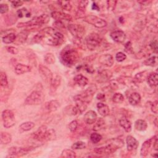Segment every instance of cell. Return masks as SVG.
Returning <instances> with one entry per match:
<instances>
[{"mask_svg":"<svg viewBox=\"0 0 158 158\" xmlns=\"http://www.w3.org/2000/svg\"><path fill=\"white\" fill-rule=\"evenodd\" d=\"M124 145V141L120 138H112L109 141V143L104 146L96 148L94 152L97 154H109L114 153L118 149Z\"/></svg>","mask_w":158,"mask_h":158,"instance_id":"obj_3","label":"cell"},{"mask_svg":"<svg viewBox=\"0 0 158 158\" xmlns=\"http://www.w3.org/2000/svg\"><path fill=\"white\" fill-rule=\"evenodd\" d=\"M60 157L64 158H70V157L75 158L76 157V154L71 149H66L62 151Z\"/></svg>","mask_w":158,"mask_h":158,"instance_id":"obj_38","label":"cell"},{"mask_svg":"<svg viewBox=\"0 0 158 158\" xmlns=\"http://www.w3.org/2000/svg\"><path fill=\"white\" fill-rule=\"evenodd\" d=\"M92 9L93 10H99V6L96 3V2H93V4H92Z\"/></svg>","mask_w":158,"mask_h":158,"instance_id":"obj_63","label":"cell"},{"mask_svg":"<svg viewBox=\"0 0 158 158\" xmlns=\"http://www.w3.org/2000/svg\"><path fill=\"white\" fill-rule=\"evenodd\" d=\"M127 58V56L126 54H125L123 52H118L116 54H115V59L117 60V61L118 62H122L124 60H125Z\"/></svg>","mask_w":158,"mask_h":158,"instance_id":"obj_50","label":"cell"},{"mask_svg":"<svg viewBox=\"0 0 158 158\" xmlns=\"http://www.w3.org/2000/svg\"><path fill=\"white\" fill-rule=\"evenodd\" d=\"M17 35L14 32H10L6 34L2 38V41L5 44H10L15 42Z\"/></svg>","mask_w":158,"mask_h":158,"instance_id":"obj_29","label":"cell"},{"mask_svg":"<svg viewBox=\"0 0 158 158\" xmlns=\"http://www.w3.org/2000/svg\"><path fill=\"white\" fill-rule=\"evenodd\" d=\"M64 40V35L51 27H46L40 30L33 39L35 43H43L47 45L58 46Z\"/></svg>","mask_w":158,"mask_h":158,"instance_id":"obj_1","label":"cell"},{"mask_svg":"<svg viewBox=\"0 0 158 158\" xmlns=\"http://www.w3.org/2000/svg\"><path fill=\"white\" fill-rule=\"evenodd\" d=\"M124 48H125V51L128 54L133 53V48H132V44H131V41L127 42L124 46Z\"/></svg>","mask_w":158,"mask_h":158,"instance_id":"obj_51","label":"cell"},{"mask_svg":"<svg viewBox=\"0 0 158 158\" xmlns=\"http://www.w3.org/2000/svg\"><path fill=\"white\" fill-rule=\"evenodd\" d=\"M147 81L151 87H156L158 84V75L156 72L150 73L147 77Z\"/></svg>","mask_w":158,"mask_h":158,"instance_id":"obj_24","label":"cell"},{"mask_svg":"<svg viewBox=\"0 0 158 158\" xmlns=\"http://www.w3.org/2000/svg\"><path fill=\"white\" fill-rule=\"evenodd\" d=\"M28 37V33L26 32H20L17 35L15 43H16L17 45L20 44H22L25 42Z\"/></svg>","mask_w":158,"mask_h":158,"instance_id":"obj_33","label":"cell"},{"mask_svg":"<svg viewBox=\"0 0 158 158\" xmlns=\"http://www.w3.org/2000/svg\"><path fill=\"white\" fill-rule=\"evenodd\" d=\"M149 47L155 53H157V41L156 40H152L149 43Z\"/></svg>","mask_w":158,"mask_h":158,"instance_id":"obj_52","label":"cell"},{"mask_svg":"<svg viewBox=\"0 0 158 158\" xmlns=\"http://www.w3.org/2000/svg\"><path fill=\"white\" fill-rule=\"evenodd\" d=\"M54 25L57 28V29H62L63 28H65L64 25L63 24V23L61 21H56L54 23Z\"/></svg>","mask_w":158,"mask_h":158,"instance_id":"obj_58","label":"cell"},{"mask_svg":"<svg viewBox=\"0 0 158 158\" xmlns=\"http://www.w3.org/2000/svg\"><path fill=\"white\" fill-rule=\"evenodd\" d=\"M6 50L9 52H10V53H11L12 54H15H15H17L19 52V50L16 48H15L14 46H6Z\"/></svg>","mask_w":158,"mask_h":158,"instance_id":"obj_55","label":"cell"},{"mask_svg":"<svg viewBox=\"0 0 158 158\" xmlns=\"http://www.w3.org/2000/svg\"><path fill=\"white\" fill-rule=\"evenodd\" d=\"M86 145L85 142L79 141H77V142L74 143L72 145L71 148L73 149H85L86 148Z\"/></svg>","mask_w":158,"mask_h":158,"instance_id":"obj_47","label":"cell"},{"mask_svg":"<svg viewBox=\"0 0 158 158\" xmlns=\"http://www.w3.org/2000/svg\"><path fill=\"white\" fill-rule=\"evenodd\" d=\"M31 67L23 64H17L15 67V72L17 75H21L31 71Z\"/></svg>","mask_w":158,"mask_h":158,"instance_id":"obj_22","label":"cell"},{"mask_svg":"<svg viewBox=\"0 0 158 158\" xmlns=\"http://www.w3.org/2000/svg\"><path fill=\"white\" fill-rule=\"evenodd\" d=\"M57 4L63 10L70 11L72 9V5L69 1H59Z\"/></svg>","mask_w":158,"mask_h":158,"instance_id":"obj_39","label":"cell"},{"mask_svg":"<svg viewBox=\"0 0 158 158\" xmlns=\"http://www.w3.org/2000/svg\"><path fill=\"white\" fill-rule=\"evenodd\" d=\"M124 101V96L120 93H116L112 96V101L115 103H121Z\"/></svg>","mask_w":158,"mask_h":158,"instance_id":"obj_42","label":"cell"},{"mask_svg":"<svg viewBox=\"0 0 158 158\" xmlns=\"http://www.w3.org/2000/svg\"><path fill=\"white\" fill-rule=\"evenodd\" d=\"M112 73L109 70H100L96 77V80L98 83H104L107 81L112 77Z\"/></svg>","mask_w":158,"mask_h":158,"instance_id":"obj_11","label":"cell"},{"mask_svg":"<svg viewBox=\"0 0 158 158\" xmlns=\"http://www.w3.org/2000/svg\"><path fill=\"white\" fill-rule=\"evenodd\" d=\"M68 30L75 38L81 39L85 34V28L80 24H69Z\"/></svg>","mask_w":158,"mask_h":158,"instance_id":"obj_8","label":"cell"},{"mask_svg":"<svg viewBox=\"0 0 158 158\" xmlns=\"http://www.w3.org/2000/svg\"><path fill=\"white\" fill-rule=\"evenodd\" d=\"M136 19V22L135 25V29L137 31H140L143 28H144L145 25L146 24V18L144 15H139L138 16Z\"/></svg>","mask_w":158,"mask_h":158,"instance_id":"obj_26","label":"cell"},{"mask_svg":"<svg viewBox=\"0 0 158 158\" xmlns=\"http://www.w3.org/2000/svg\"><path fill=\"white\" fill-rule=\"evenodd\" d=\"M153 148L156 150V151H157L158 150V143H157V136H156L154 139V141H153Z\"/></svg>","mask_w":158,"mask_h":158,"instance_id":"obj_60","label":"cell"},{"mask_svg":"<svg viewBox=\"0 0 158 158\" xmlns=\"http://www.w3.org/2000/svg\"><path fill=\"white\" fill-rule=\"evenodd\" d=\"M56 138V132L53 129L47 130L43 139V142L51 141Z\"/></svg>","mask_w":158,"mask_h":158,"instance_id":"obj_36","label":"cell"},{"mask_svg":"<svg viewBox=\"0 0 158 158\" xmlns=\"http://www.w3.org/2000/svg\"><path fill=\"white\" fill-rule=\"evenodd\" d=\"M97 109L99 114L102 117H106L109 114V107L106 104H104L102 102H98L97 104Z\"/></svg>","mask_w":158,"mask_h":158,"instance_id":"obj_21","label":"cell"},{"mask_svg":"<svg viewBox=\"0 0 158 158\" xmlns=\"http://www.w3.org/2000/svg\"><path fill=\"white\" fill-rule=\"evenodd\" d=\"M10 3H11V6L12 7L17 8L18 7L21 6L23 2L22 1H12L10 2Z\"/></svg>","mask_w":158,"mask_h":158,"instance_id":"obj_56","label":"cell"},{"mask_svg":"<svg viewBox=\"0 0 158 158\" xmlns=\"http://www.w3.org/2000/svg\"><path fill=\"white\" fill-rule=\"evenodd\" d=\"M78 122L77 120H73L72 121L69 125V130L71 132H75L77 129V127H78Z\"/></svg>","mask_w":158,"mask_h":158,"instance_id":"obj_49","label":"cell"},{"mask_svg":"<svg viewBox=\"0 0 158 158\" xmlns=\"http://www.w3.org/2000/svg\"><path fill=\"white\" fill-rule=\"evenodd\" d=\"M88 4V1H80L78 3V10L81 11V12H84L87 7V5Z\"/></svg>","mask_w":158,"mask_h":158,"instance_id":"obj_48","label":"cell"},{"mask_svg":"<svg viewBox=\"0 0 158 158\" xmlns=\"http://www.w3.org/2000/svg\"><path fill=\"white\" fill-rule=\"evenodd\" d=\"M73 81L77 85H78V86H81V87L85 86L88 83V78L86 77H85L84 75H83L82 74L77 75L73 78Z\"/></svg>","mask_w":158,"mask_h":158,"instance_id":"obj_25","label":"cell"},{"mask_svg":"<svg viewBox=\"0 0 158 158\" xmlns=\"http://www.w3.org/2000/svg\"><path fill=\"white\" fill-rule=\"evenodd\" d=\"M149 73L146 70L139 72L137 74H136V75L135 76V80L139 83L143 82L147 79V77L149 75Z\"/></svg>","mask_w":158,"mask_h":158,"instance_id":"obj_32","label":"cell"},{"mask_svg":"<svg viewBox=\"0 0 158 158\" xmlns=\"http://www.w3.org/2000/svg\"><path fill=\"white\" fill-rule=\"evenodd\" d=\"M74 101L75 102V104H76L75 106L78 110V112L80 114H81L86 109L88 103L81 98L80 94L77 95L74 97Z\"/></svg>","mask_w":158,"mask_h":158,"instance_id":"obj_16","label":"cell"},{"mask_svg":"<svg viewBox=\"0 0 158 158\" xmlns=\"http://www.w3.org/2000/svg\"><path fill=\"white\" fill-rule=\"evenodd\" d=\"M84 21L98 28H104L107 25V22L105 20L94 15L85 16L84 17Z\"/></svg>","mask_w":158,"mask_h":158,"instance_id":"obj_7","label":"cell"},{"mask_svg":"<svg viewBox=\"0 0 158 158\" xmlns=\"http://www.w3.org/2000/svg\"><path fill=\"white\" fill-rule=\"evenodd\" d=\"M44 96L40 91H34L25 100L26 105H38L44 101Z\"/></svg>","mask_w":158,"mask_h":158,"instance_id":"obj_5","label":"cell"},{"mask_svg":"<svg viewBox=\"0 0 158 158\" xmlns=\"http://www.w3.org/2000/svg\"><path fill=\"white\" fill-rule=\"evenodd\" d=\"M85 42L87 48L90 51H94L100 46L102 39L98 34L92 33L86 37Z\"/></svg>","mask_w":158,"mask_h":158,"instance_id":"obj_4","label":"cell"},{"mask_svg":"<svg viewBox=\"0 0 158 158\" xmlns=\"http://www.w3.org/2000/svg\"><path fill=\"white\" fill-rule=\"evenodd\" d=\"M110 35L111 38L114 41H115L117 43H123L126 38L125 33L123 31L120 30L112 31Z\"/></svg>","mask_w":158,"mask_h":158,"instance_id":"obj_17","label":"cell"},{"mask_svg":"<svg viewBox=\"0 0 158 158\" xmlns=\"http://www.w3.org/2000/svg\"><path fill=\"white\" fill-rule=\"evenodd\" d=\"M62 63L67 67L75 65L79 59V54L77 51L71 46L65 47L60 54Z\"/></svg>","mask_w":158,"mask_h":158,"instance_id":"obj_2","label":"cell"},{"mask_svg":"<svg viewBox=\"0 0 158 158\" xmlns=\"http://www.w3.org/2000/svg\"><path fill=\"white\" fill-rule=\"evenodd\" d=\"M148 127V124L146 122L142 119H138L135 122V128L136 130L143 131L146 130Z\"/></svg>","mask_w":158,"mask_h":158,"instance_id":"obj_30","label":"cell"},{"mask_svg":"<svg viewBox=\"0 0 158 158\" xmlns=\"http://www.w3.org/2000/svg\"><path fill=\"white\" fill-rule=\"evenodd\" d=\"M35 127V123L32 122H26L22 123L20 126L19 128L22 131H29Z\"/></svg>","mask_w":158,"mask_h":158,"instance_id":"obj_37","label":"cell"},{"mask_svg":"<svg viewBox=\"0 0 158 158\" xmlns=\"http://www.w3.org/2000/svg\"><path fill=\"white\" fill-rule=\"evenodd\" d=\"M2 120L5 128H10L15 125L14 114L13 112L9 109H6L2 111Z\"/></svg>","mask_w":158,"mask_h":158,"instance_id":"obj_6","label":"cell"},{"mask_svg":"<svg viewBox=\"0 0 158 158\" xmlns=\"http://www.w3.org/2000/svg\"><path fill=\"white\" fill-rule=\"evenodd\" d=\"M48 128L47 127L46 125H42L40 127L38 128V129L35 131L31 136L32 138L35 140L40 141V142H43V139H44V135L47 131Z\"/></svg>","mask_w":158,"mask_h":158,"instance_id":"obj_13","label":"cell"},{"mask_svg":"<svg viewBox=\"0 0 158 158\" xmlns=\"http://www.w3.org/2000/svg\"><path fill=\"white\" fill-rule=\"evenodd\" d=\"M119 124L126 132L128 133L131 130V123L125 117H122L120 118Z\"/></svg>","mask_w":158,"mask_h":158,"instance_id":"obj_27","label":"cell"},{"mask_svg":"<svg viewBox=\"0 0 158 158\" xmlns=\"http://www.w3.org/2000/svg\"><path fill=\"white\" fill-rule=\"evenodd\" d=\"M151 111L154 114H157L158 112V101L156 100L152 102L151 107Z\"/></svg>","mask_w":158,"mask_h":158,"instance_id":"obj_54","label":"cell"},{"mask_svg":"<svg viewBox=\"0 0 158 158\" xmlns=\"http://www.w3.org/2000/svg\"><path fill=\"white\" fill-rule=\"evenodd\" d=\"M141 101V96L137 92H133L128 97V102L132 106L138 105Z\"/></svg>","mask_w":158,"mask_h":158,"instance_id":"obj_28","label":"cell"},{"mask_svg":"<svg viewBox=\"0 0 158 158\" xmlns=\"http://www.w3.org/2000/svg\"><path fill=\"white\" fill-rule=\"evenodd\" d=\"M96 120L97 114L94 110H89L84 115V121L87 124H93L95 123Z\"/></svg>","mask_w":158,"mask_h":158,"instance_id":"obj_20","label":"cell"},{"mask_svg":"<svg viewBox=\"0 0 158 158\" xmlns=\"http://www.w3.org/2000/svg\"><path fill=\"white\" fill-rule=\"evenodd\" d=\"M44 61L48 64H52L55 62V57L52 53H46L44 56Z\"/></svg>","mask_w":158,"mask_h":158,"instance_id":"obj_41","label":"cell"},{"mask_svg":"<svg viewBox=\"0 0 158 158\" xmlns=\"http://www.w3.org/2000/svg\"><path fill=\"white\" fill-rule=\"evenodd\" d=\"M0 141L2 144H7L12 141V136L7 132L2 131L1 133Z\"/></svg>","mask_w":158,"mask_h":158,"instance_id":"obj_31","label":"cell"},{"mask_svg":"<svg viewBox=\"0 0 158 158\" xmlns=\"http://www.w3.org/2000/svg\"><path fill=\"white\" fill-rule=\"evenodd\" d=\"M156 136H154L153 138H151L146 141H145L143 144H142L141 148V151H140V153H141V156L143 157H146L148 152L149 151L150 149V148L151 146V144H152V142L154 141V139L155 138Z\"/></svg>","mask_w":158,"mask_h":158,"instance_id":"obj_18","label":"cell"},{"mask_svg":"<svg viewBox=\"0 0 158 158\" xmlns=\"http://www.w3.org/2000/svg\"><path fill=\"white\" fill-rule=\"evenodd\" d=\"M126 143L127 146V150L131 151L136 149L138 146V141L133 136L128 135L126 138Z\"/></svg>","mask_w":158,"mask_h":158,"instance_id":"obj_19","label":"cell"},{"mask_svg":"<svg viewBox=\"0 0 158 158\" xmlns=\"http://www.w3.org/2000/svg\"><path fill=\"white\" fill-rule=\"evenodd\" d=\"M60 80H61V78L59 75L56 74L54 76L53 75L52 79L50 83L51 89H56L59 86L60 83Z\"/></svg>","mask_w":158,"mask_h":158,"instance_id":"obj_35","label":"cell"},{"mask_svg":"<svg viewBox=\"0 0 158 158\" xmlns=\"http://www.w3.org/2000/svg\"><path fill=\"white\" fill-rule=\"evenodd\" d=\"M34 149V147H25V148H17L11 147L8 150V154L11 156H22L28 152L31 151Z\"/></svg>","mask_w":158,"mask_h":158,"instance_id":"obj_9","label":"cell"},{"mask_svg":"<svg viewBox=\"0 0 158 158\" xmlns=\"http://www.w3.org/2000/svg\"><path fill=\"white\" fill-rule=\"evenodd\" d=\"M97 90V87L96 85H91L89 86L85 91H84L82 93L80 94L81 98L85 100L88 104H89L93 98V94L96 93Z\"/></svg>","mask_w":158,"mask_h":158,"instance_id":"obj_10","label":"cell"},{"mask_svg":"<svg viewBox=\"0 0 158 158\" xmlns=\"http://www.w3.org/2000/svg\"><path fill=\"white\" fill-rule=\"evenodd\" d=\"M51 17L56 20V21H61L62 20L67 21H72V17L70 15L62 12L54 11L51 13Z\"/></svg>","mask_w":158,"mask_h":158,"instance_id":"obj_15","label":"cell"},{"mask_svg":"<svg viewBox=\"0 0 158 158\" xmlns=\"http://www.w3.org/2000/svg\"><path fill=\"white\" fill-rule=\"evenodd\" d=\"M138 2L139 4H141V5H149V4H151L152 2V1H138Z\"/></svg>","mask_w":158,"mask_h":158,"instance_id":"obj_62","label":"cell"},{"mask_svg":"<svg viewBox=\"0 0 158 158\" xmlns=\"http://www.w3.org/2000/svg\"><path fill=\"white\" fill-rule=\"evenodd\" d=\"M96 98L98 100H100V101H103L105 99V95L102 93H99L97 94L96 96Z\"/></svg>","mask_w":158,"mask_h":158,"instance_id":"obj_61","label":"cell"},{"mask_svg":"<svg viewBox=\"0 0 158 158\" xmlns=\"http://www.w3.org/2000/svg\"><path fill=\"white\" fill-rule=\"evenodd\" d=\"M38 70L41 75L43 76V77L45 79V80L50 83L53 77V74L52 72L47 67L42 64L39 65Z\"/></svg>","mask_w":158,"mask_h":158,"instance_id":"obj_12","label":"cell"},{"mask_svg":"<svg viewBox=\"0 0 158 158\" xmlns=\"http://www.w3.org/2000/svg\"><path fill=\"white\" fill-rule=\"evenodd\" d=\"M60 106V102L57 100H51L46 102L44 105L45 109L48 112L56 111Z\"/></svg>","mask_w":158,"mask_h":158,"instance_id":"obj_23","label":"cell"},{"mask_svg":"<svg viewBox=\"0 0 158 158\" xmlns=\"http://www.w3.org/2000/svg\"><path fill=\"white\" fill-rule=\"evenodd\" d=\"M117 2V1H107L108 9H111L112 10H114L115 6H116L115 4Z\"/></svg>","mask_w":158,"mask_h":158,"instance_id":"obj_57","label":"cell"},{"mask_svg":"<svg viewBox=\"0 0 158 158\" xmlns=\"http://www.w3.org/2000/svg\"><path fill=\"white\" fill-rule=\"evenodd\" d=\"M84 69H85V70L87 72H88V73H94V69L92 67V66H91V65H88V64H86V65L84 66Z\"/></svg>","mask_w":158,"mask_h":158,"instance_id":"obj_59","label":"cell"},{"mask_svg":"<svg viewBox=\"0 0 158 158\" xmlns=\"http://www.w3.org/2000/svg\"><path fill=\"white\" fill-rule=\"evenodd\" d=\"M9 10V6L7 4H0V12L1 14H6Z\"/></svg>","mask_w":158,"mask_h":158,"instance_id":"obj_53","label":"cell"},{"mask_svg":"<svg viewBox=\"0 0 158 158\" xmlns=\"http://www.w3.org/2000/svg\"><path fill=\"white\" fill-rule=\"evenodd\" d=\"M144 65H146L147 66H151V67H154V66L157 65V56H153L148 58V59H146L144 61Z\"/></svg>","mask_w":158,"mask_h":158,"instance_id":"obj_40","label":"cell"},{"mask_svg":"<svg viewBox=\"0 0 158 158\" xmlns=\"http://www.w3.org/2000/svg\"><path fill=\"white\" fill-rule=\"evenodd\" d=\"M99 62L104 66L110 67L114 64V58L112 55L109 54H105L101 55L98 59Z\"/></svg>","mask_w":158,"mask_h":158,"instance_id":"obj_14","label":"cell"},{"mask_svg":"<svg viewBox=\"0 0 158 158\" xmlns=\"http://www.w3.org/2000/svg\"><path fill=\"white\" fill-rule=\"evenodd\" d=\"M95 122L96 123L93 126V130H94V131H98V130H100L101 128H102L103 127V126L105 124V122H104V119L102 118H99V119L97 121H96Z\"/></svg>","mask_w":158,"mask_h":158,"instance_id":"obj_45","label":"cell"},{"mask_svg":"<svg viewBox=\"0 0 158 158\" xmlns=\"http://www.w3.org/2000/svg\"><path fill=\"white\" fill-rule=\"evenodd\" d=\"M101 139H102V136L98 133L94 132L91 133L90 135V140L94 144L99 143L101 140Z\"/></svg>","mask_w":158,"mask_h":158,"instance_id":"obj_44","label":"cell"},{"mask_svg":"<svg viewBox=\"0 0 158 158\" xmlns=\"http://www.w3.org/2000/svg\"><path fill=\"white\" fill-rule=\"evenodd\" d=\"M0 85L2 87H7L8 86V81L7 75L5 72H1L0 74Z\"/></svg>","mask_w":158,"mask_h":158,"instance_id":"obj_43","label":"cell"},{"mask_svg":"<svg viewBox=\"0 0 158 158\" xmlns=\"http://www.w3.org/2000/svg\"><path fill=\"white\" fill-rule=\"evenodd\" d=\"M64 112L66 114L69 115H76L80 114L77 107L75 106H73L72 105L67 106L64 109Z\"/></svg>","mask_w":158,"mask_h":158,"instance_id":"obj_34","label":"cell"},{"mask_svg":"<svg viewBox=\"0 0 158 158\" xmlns=\"http://www.w3.org/2000/svg\"><path fill=\"white\" fill-rule=\"evenodd\" d=\"M17 15L20 18H22L24 16L26 17H30V15H31V14L26 9L23 8V9H19L17 11Z\"/></svg>","mask_w":158,"mask_h":158,"instance_id":"obj_46","label":"cell"}]
</instances>
